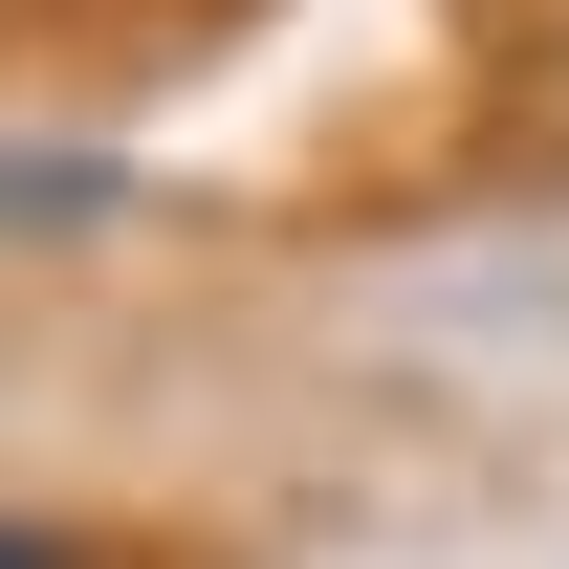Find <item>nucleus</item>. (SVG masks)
<instances>
[{
    "label": "nucleus",
    "mask_w": 569,
    "mask_h": 569,
    "mask_svg": "<svg viewBox=\"0 0 569 569\" xmlns=\"http://www.w3.org/2000/svg\"><path fill=\"white\" fill-rule=\"evenodd\" d=\"M0 219H110V153H0Z\"/></svg>",
    "instance_id": "1"
},
{
    "label": "nucleus",
    "mask_w": 569,
    "mask_h": 569,
    "mask_svg": "<svg viewBox=\"0 0 569 569\" xmlns=\"http://www.w3.org/2000/svg\"><path fill=\"white\" fill-rule=\"evenodd\" d=\"M0 569H110L88 526H44V503H0Z\"/></svg>",
    "instance_id": "2"
}]
</instances>
